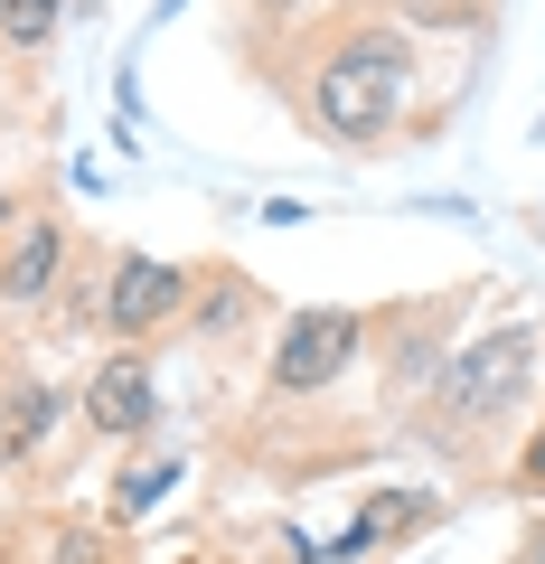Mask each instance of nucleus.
<instances>
[{"instance_id": "4", "label": "nucleus", "mask_w": 545, "mask_h": 564, "mask_svg": "<svg viewBox=\"0 0 545 564\" xmlns=\"http://www.w3.org/2000/svg\"><path fill=\"white\" fill-rule=\"evenodd\" d=\"M179 302H188V273H179V263L122 254L113 282H103V329H113V339H142V329H161Z\"/></svg>"}, {"instance_id": "9", "label": "nucleus", "mask_w": 545, "mask_h": 564, "mask_svg": "<svg viewBox=\"0 0 545 564\" xmlns=\"http://www.w3.org/2000/svg\"><path fill=\"white\" fill-rule=\"evenodd\" d=\"M66 20V0H0V39L10 47H47Z\"/></svg>"}, {"instance_id": "12", "label": "nucleus", "mask_w": 545, "mask_h": 564, "mask_svg": "<svg viewBox=\"0 0 545 564\" xmlns=\"http://www.w3.org/2000/svg\"><path fill=\"white\" fill-rule=\"evenodd\" d=\"M302 564H329V555H302Z\"/></svg>"}, {"instance_id": "6", "label": "nucleus", "mask_w": 545, "mask_h": 564, "mask_svg": "<svg viewBox=\"0 0 545 564\" xmlns=\"http://www.w3.org/2000/svg\"><path fill=\"white\" fill-rule=\"evenodd\" d=\"M57 254H66V236L47 217H29L20 226V245L0 254V302H47V282H57Z\"/></svg>"}, {"instance_id": "5", "label": "nucleus", "mask_w": 545, "mask_h": 564, "mask_svg": "<svg viewBox=\"0 0 545 564\" xmlns=\"http://www.w3.org/2000/svg\"><path fill=\"white\" fill-rule=\"evenodd\" d=\"M151 414H161V386H151V358H103L95 377H85V423L95 433H151Z\"/></svg>"}, {"instance_id": "3", "label": "nucleus", "mask_w": 545, "mask_h": 564, "mask_svg": "<svg viewBox=\"0 0 545 564\" xmlns=\"http://www.w3.org/2000/svg\"><path fill=\"white\" fill-rule=\"evenodd\" d=\"M358 339H367L358 311H302L283 329V348H273V395H320L329 377H348Z\"/></svg>"}, {"instance_id": "10", "label": "nucleus", "mask_w": 545, "mask_h": 564, "mask_svg": "<svg viewBox=\"0 0 545 564\" xmlns=\"http://www.w3.org/2000/svg\"><path fill=\"white\" fill-rule=\"evenodd\" d=\"M254 20H302V10H320V0H244Z\"/></svg>"}, {"instance_id": "7", "label": "nucleus", "mask_w": 545, "mask_h": 564, "mask_svg": "<svg viewBox=\"0 0 545 564\" xmlns=\"http://www.w3.org/2000/svg\"><path fill=\"white\" fill-rule=\"evenodd\" d=\"M47 386H20V395H0V462H29L39 452V433H47Z\"/></svg>"}, {"instance_id": "11", "label": "nucleus", "mask_w": 545, "mask_h": 564, "mask_svg": "<svg viewBox=\"0 0 545 564\" xmlns=\"http://www.w3.org/2000/svg\"><path fill=\"white\" fill-rule=\"evenodd\" d=\"M57 564H103V545H95V536H85V527H76V536L57 545Z\"/></svg>"}, {"instance_id": "2", "label": "nucleus", "mask_w": 545, "mask_h": 564, "mask_svg": "<svg viewBox=\"0 0 545 564\" xmlns=\"http://www.w3.org/2000/svg\"><path fill=\"white\" fill-rule=\"evenodd\" d=\"M526 377H536V329H499V339L461 348V358L443 367V423L461 433V423H480V414H499V404H517Z\"/></svg>"}, {"instance_id": "8", "label": "nucleus", "mask_w": 545, "mask_h": 564, "mask_svg": "<svg viewBox=\"0 0 545 564\" xmlns=\"http://www.w3.org/2000/svg\"><path fill=\"white\" fill-rule=\"evenodd\" d=\"M179 489V462H132L113 480V518H151V499H170Z\"/></svg>"}, {"instance_id": "1", "label": "nucleus", "mask_w": 545, "mask_h": 564, "mask_svg": "<svg viewBox=\"0 0 545 564\" xmlns=\"http://www.w3.org/2000/svg\"><path fill=\"white\" fill-rule=\"evenodd\" d=\"M404 57H414V47H404L395 29H348L320 57V76H310V122H320L339 151H377L404 122V76H414Z\"/></svg>"}]
</instances>
